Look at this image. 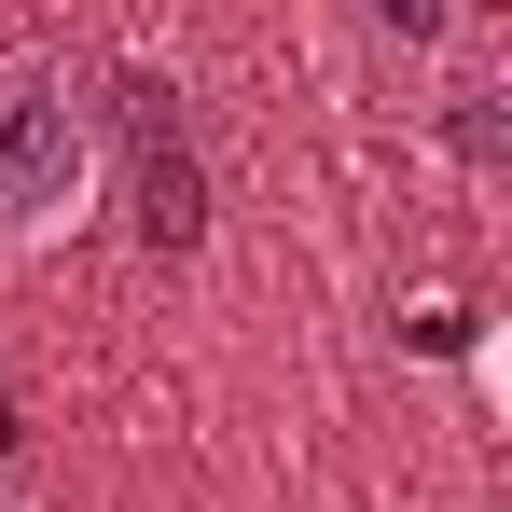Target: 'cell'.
<instances>
[{
	"mask_svg": "<svg viewBox=\"0 0 512 512\" xmlns=\"http://www.w3.org/2000/svg\"><path fill=\"white\" fill-rule=\"evenodd\" d=\"M125 111H139V236H153V250H194V236H208V180H194V153L167 139V97L125 84Z\"/></svg>",
	"mask_w": 512,
	"mask_h": 512,
	"instance_id": "7a4b0ae2",
	"label": "cell"
},
{
	"mask_svg": "<svg viewBox=\"0 0 512 512\" xmlns=\"http://www.w3.org/2000/svg\"><path fill=\"white\" fill-rule=\"evenodd\" d=\"M360 14H374L388 42H443V0H360Z\"/></svg>",
	"mask_w": 512,
	"mask_h": 512,
	"instance_id": "3957f363",
	"label": "cell"
},
{
	"mask_svg": "<svg viewBox=\"0 0 512 512\" xmlns=\"http://www.w3.org/2000/svg\"><path fill=\"white\" fill-rule=\"evenodd\" d=\"M97 180V139H84V97L56 70H0V222H70Z\"/></svg>",
	"mask_w": 512,
	"mask_h": 512,
	"instance_id": "6da1fadb",
	"label": "cell"
}]
</instances>
